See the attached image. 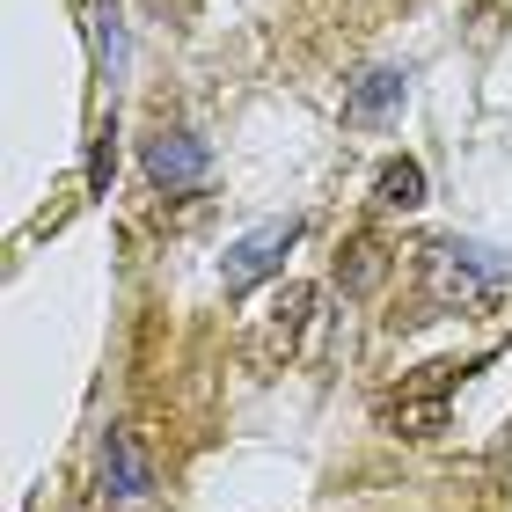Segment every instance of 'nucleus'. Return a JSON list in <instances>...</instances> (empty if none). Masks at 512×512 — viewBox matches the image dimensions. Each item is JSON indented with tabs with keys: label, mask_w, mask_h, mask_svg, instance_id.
<instances>
[{
	"label": "nucleus",
	"mask_w": 512,
	"mask_h": 512,
	"mask_svg": "<svg viewBox=\"0 0 512 512\" xmlns=\"http://www.w3.org/2000/svg\"><path fill=\"white\" fill-rule=\"evenodd\" d=\"M417 278H425V300L439 315H483V308H498L505 286H512L505 256L476 249V242H432L417 256Z\"/></svg>",
	"instance_id": "f257e3e1"
},
{
	"label": "nucleus",
	"mask_w": 512,
	"mask_h": 512,
	"mask_svg": "<svg viewBox=\"0 0 512 512\" xmlns=\"http://www.w3.org/2000/svg\"><path fill=\"white\" fill-rule=\"evenodd\" d=\"M454 381H461V366L454 359H439V366H417V374H403V388L381 403V425L395 439H439L447 432V403H454Z\"/></svg>",
	"instance_id": "f03ea898"
},
{
	"label": "nucleus",
	"mask_w": 512,
	"mask_h": 512,
	"mask_svg": "<svg viewBox=\"0 0 512 512\" xmlns=\"http://www.w3.org/2000/svg\"><path fill=\"white\" fill-rule=\"evenodd\" d=\"M103 512H154V461L125 425L103 432Z\"/></svg>",
	"instance_id": "7ed1b4c3"
},
{
	"label": "nucleus",
	"mask_w": 512,
	"mask_h": 512,
	"mask_svg": "<svg viewBox=\"0 0 512 512\" xmlns=\"http://www.w3.org/2000/svg\"><path fill=\"white\" fill-rule=\"evenodd\" d=\"M308 315H315V286H278L264 308V330H256V366L293 359L300 337H308Z\"/></svg>",
	"instance_id": "20e7f679"
},
{
	"label": "nucleus",
	"mask_w": 512,
	"mask_h": 512,
	"mask_svg": "<svg viewBox=\"0 0 512 512\" xmlns=\"http://www.w3.org/2000/svg\"><path fill=\"white\" fill-rule=\"evenodd\" d=\"M293 242H300V220H271V227H256V235H242L235 249H227V264H220L227 293H249L256 278H271L278 256H286Z\"/></svg>",
	"instance_id": "39448f33"
},
{
	"label": "nucleus",
	"mask_w": 512,
	"mask_h": 512,
	"mask_svg": "<svg viewBox=\"0 0 512 512\" xmlns=\"http://www.w3.org/2000/svg\"><path fill=\"white\" fill-rule=\"evenodd\" d=\"M205 169H213V154H205V139H191V132H161V139H147V183L154 191H198L205 183Z\"/></svg>",
	"instance_id": "423d86ee"
},
{
	"label": "nucleus",
	"mask_w": 512,
	"mask_h": 512,
	"mask_svg": "<svg viewBox=\"0 0 512 512\" xmlns=\"http://www.w3.org/2000/svg\"><path fill=\"white\" fill-rule=\"evenodd\" d=\"M403 81H410L403 66H374V74H366L352 96H344V118H352V125H381L388 110L403 103Z\"/></svg>",
	"instance_id": "0eeeda50"
},
{
	"label": "nucleus",
	"mask_w": 512,
	"mask_h": 512,
	"mask_svg": "<svg viewBox=\"0 0 512 512\" xmlns=\"http://www.w3.org/2000/svg\"><path fill=\"white\" fill-rule=\"evenodd\" d=\"M381 278H388V242H381V235H359L352 249L337 256V286H344V293H374Z\"/></svg>",
	"instance_id": "6e6552de"
},
{
	"label": "nucleus",
	"mask_w": 512,
	"mask_h": 512,
	"mask_svg": "<svg viewBox=\"0 0 512 512\" xmlns=\"http://www.w3.org/2000/svg\"><path fill=\"white\" fill-rule=\"evenodd\" d=\"M374 198L388 205V213H410V205H425V169H417V161H381Z\"/></svg>",
	"instance_id": "1a4fd4ad"
},
{
	"label": "nucleus",
	"mask_w": 512,
	"mask_h": 512,
	"mask_svg": "<svg viewBox=\"0 0 512 512\" xmlns=\"http://www.w3.org/2000/svg\"><path fill=\"white\" fill-rule=\"evenodd\" d=\"M96 44H103V66H110V81H118V66H125V37H118V15H96Z\"/></svg>",
	"instance_id": "9d476101"
}]
</instances>
